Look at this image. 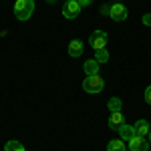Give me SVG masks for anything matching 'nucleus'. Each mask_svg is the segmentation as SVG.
<instances>
[{"label":"nucleus","mask_w":151,"mask_h":151,"mask_svg":"<svg viewBox=\"0 0 151 151\" xmlns=\"http://www.w3.org/2000/svg\"><path fill=\"white\" fill-rule=\"evenodd\" d=\"M103 89H105V81H103V77H101L99 73L85 77V81H83V91H85V93L97 95V93H101Z\"/></svg>","instance_id":"obj_1"},{"label":"nucleus","mask_w":151,"mask_h":151,"mask_svg":"<svg viewBox=\"0 0 151 151\" xmlns=\"http://www.w3.org/2000/svg\"><path fill=\"white\" fill-rule=\"evenodd\" d=\"M35 12V0H16L14 2V16L18 20H28Z\"/></svg>","instance_id":"obj_2"},{"label":"nucleus","mask_w":151,"mask_h":151,"mask_svg":"<svg viewBox=\"0 0 151 151\" xmlns=\"http://www.w3.org/2000/svg\"><path fill=\"white\" fill-rule=\"evenodd\" d=\"M127 6L125 4H121V2H113L111 4V10H109V16L115 20V22H123L125 18H127Z\"/></svg>","instance_id":"obj_3"},{"label":"nucleus","mask_w":151,"mask_h":151,"mask_svg":"<svg viewBox=\"0 0 151 151\" xmlns=\"http://www.w3.org/2000/svg\"><path fill=\"white\" fill-rule=\"evenodd\" d=\"M89 45L93 47V50H101V48H105V45H107V32H105V30H95V32H91V36H89Z\"/></svg>","instance_id":"obj_4"},{"label":"nucleus","mask_w":151,"mask_h":151,"mask_svg":"<svg viewBox=\"0 0 151 151\" xmlns=\"http://www.w3.org/2000/svg\"><path fill=\"white\" fill-rule=\"evenodd\" d=\"M81 8L83 6L77 0H67L65 6H63V16H65V18H77V16L81 14Z\"/></svg>","instance_id":"obj_5"},{"label":"nucleus","mask_w":151,"mask_h":151,"mask_svg":"<svg viewBox=\"0 0 151 151\" xmlns=\"http://www.w3.org/2000/svg\"><path fill=\"white\" fill-rule=\"evenodd\" d=\"M129 149L131 151H149V141L141 135H135L133 139H129Z\"/></svg>","instance_id":"obj_6"},{"label":"nucleus","mask_w":151,"mask_h":151,"mask_svg":"<svg viewBox=\"0 0 151 151\" xmlns=\"http://www.w3.org/2000/svg\"><path fill=\"white\" fill-rule=\"evenodd\" d=\"M109 127L113 129V131H119V129L125 125V117H123V113L121 111H111L109 113Z\"/></svg>","instance_id":"obj_7"},{"label":"nucleus","mask_w":151,"mask_h":151,"mask_svg":"<svg viewBox=\"0 0 151 151\" xmlns=\"http://www.w3.org/2000/svg\"><path fill=\"white\" fill-rule=\"evenodd\" d=\"M83 50H85V45H83V40H79V38H75V40H70L69 42V55L75 58L83 57Z\"/></svg>","instance_id":"obj_8"},{"label":"nucleus","mask_w":151,"mask_h":151,"mask_svg":"<svg viewBox=\"0 0 151 151\" xmlns=\"http://www.w3.org/2000/svg\"><path fill=\"white\" fill-rule=\"evenodd\" d=\"M133 127H135V133H137V135H141V137H147V135H149V131H151L149 123H147L145 119H139Z\"/></svg>","instance_id":"obj_9"},{"label":"nucleus","mask_w":151,"mask_h":151,"mask_svg":"<svg viewBox=\"0 0 151 151\" xmlns=\"http://www.w3.org/2000/svg\"><path fill=\"white\" fill-rule=\"evenodd\" d=\"M119 135H121L123 141H129V139H133L137 133H135V127H133V125H127V123H125L123 127L119 129Z\"/></svg>","instance_id":"obj_10"},{"label":"nucleus","mask_w":151,"mask_h":151,"mask_svg":"<svg viewBox=\"0 0 151 151\" xmlns=\"http://www.w3.org/2000/svg\"><path fill=\"white\" fill-rule=\"evenodd\" d=\"M107 151H127V147H125V141H123V139H113V141H109Z\"/></svg>","instance_id":"obj_11"},{"label":"nucleus","mask_w":151,"mask_h":151,"mask_svg":"<svg viewBox=\"0 0 151 151\" xmlns=\"http://www.w3.org/2000/svg\"><path fill=\"white\" fill-rule=\"evenodd\" d=\"M83 69H85L87 75H97V73H99V63H97L95 58H93V60H85Z\"/></svg>","instance_id":"obj_12"},{"label":"nucleus","mask_w":151,"mask_h":151,"mask_svg":"<svg viewBox=\"0 0 151 151\" xmlns=\"http://www.w3.org/2000/svg\"><path fill=\"white\" fill-rule=\"evenodd\" d=\"M95 60H97L99 65H105V63L109 60V52H107V48H101V50H95Z\"/></svg>","instance_id":"obj_13"},{"label":"nucleus","mask_w":151,"mask_h":151,"mask_svg":"<svg viewBox=\"0 0 151 151\" xmlns=\"http://www.w3.org/2000/svg\"><path fill=\"white\" fill-rule=\"evenodd\" d=\"M4 151H26L22 147V143H18V141H6V145H4Z\"/></svg>","instance_id":"obj_14"},{"label":"nucleus","mask_w":151,"mask_h":151,"mask_svg":"<svg viewBox=\"0 0 151 151\" xmlns=\"http://www.w3.org/2000/svg\"><path fill=\"white\" fill-rule=\"evenodd\" d=\"M109 109H111V111H121V99L113 97V99L109 101Z\"/></svg>","instance_id":"obj_15"},{"label":"nucleus","mask_w":151,"mask_h":151,"mask_svg":"<svg viewBox=\"0 0 151 151\" xmlns=\"http://www.w3.org/2000/svg\"><path fill=\"white\" fill-rule=\"evenodd\" d=\"M143 97H145V103L147 105H151V85L145 89V93H143Z\"/></svg>","instance_id":"obj_16"},{"label":"nucleus","mask_w":151,"mask_h":151,"mask_svg":"<svg viewBox=\"0 0 151 151\" xmlns=\"http://www.w3.org/2000/svg\"><path fill=\"white\" fill-rule=\"evenodd\" d=\"M109 10H111V4H103L101 6V14L103 16H109Z\"/></svg>","instance_id":"obj_17"},{"label":"nucleus","mask_w":151,"mask_h":151,"mask_svg":"<svg viewBox=\"0 0 151 151\" xmlns=\"http://www.w3.org/2000/svg\"><path fill=\"white\" fill-rule=\"evenodd\" d=\"M143 24L151 26V14H143Z\"/></svg>","instance_id":"obj_18"},{"label":"nucleus","mask_w":151,"mask_h":151,"mask_svg":"<svg viewBox=\"0 0 151 151\" xmlns=\"http://www.w3.org/2000/svg\"><path fill=\"white\" fill-rule=\"evenodd\" d=\"M77 2H79V4H81V6H89V4H91V2H93V0H77Z\"/></svg>","instance_id":"obj_19"},{"label":"nucleus","mask_w":151,"mask_h":151,"mask_svg":"<svg viewBox=\"0 0 151 151\" xmlns=\"http://www.w3.org/2000/svg\"><path fill=\"white\" fill-rule=\"evenodd\" d=\"M147 141H149V145H151V131H149V135H147Z\"/></svg>","instance_id":"obj_20"},{"label":"nucleus","mask_w":151,"mask_h":151,"mask_svg":"<svg viewBox=\"0 0 151 151\" xmlns=\"http://www.w3.org/2000/svg\"><path fill=\"white\" fill-rule=\"evenodd\" d=\"M47 2H57V0H47Z\"/></svg>","instance_id":"obj_21"}]
</instances>
